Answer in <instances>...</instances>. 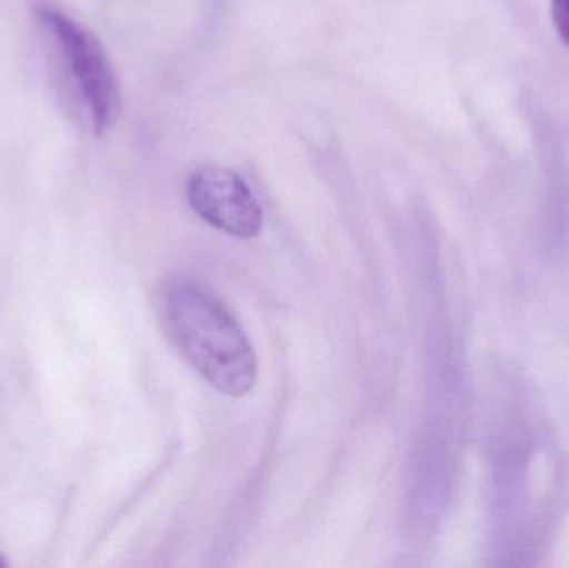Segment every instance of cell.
Listing matches in <instances>:
<instances>
[{"mask_svg":"<svg viewBox=\"0 0 569 568\" xmlns=\"http://www.w3.org/2000/svg\"><path fill=\"white\" fill-rule=\"evenodd\" d=\"M157 313L176 349L210 386L230 397L253 389L256 350L232 310L206 283L186 276L163 280Z\"/></svg>","mask_w":569,"mask_h":568,"instance_id":"6da1fadb","label":"cell"},{"mask_svg":"<svg viewBox=\"0 0 569 568\" xmlns=\"http://www.w3.org/2000/svg\"><path fill=\"white\" fill-rule=\"evenodd\" d=\"M43 30L53 40L77 97L97 136L109 132L120 113V93L112 66L99 40L60 10H40Z\"/></svg>","mask_w":569,"mask_h":568,"instance_id":"7a4b0ae2","label":"cell"},{"mask_svg":"<svg viewBox=\"0 0 569 568\" xmlns=\"http://www.w3.org/2000/svg\"><path fill=\"white\" fill-rule=\"evenodd\" d=\"M187 199L200 219L229 236L253 239L262 232V207L232 170L217 166L193 170L187 180Z\"/></svg>","mask_w":569,"mask_h":568,"instance_id":"3957f363","label":"cell"},{"mask_svg":"<svg viewBox=\"0 0 569 568\" xmlns=\"http://www.w3.org/2000/svg\"><path fill=\"white\" fill-rule=\"evenodd\" d=\"M551 19L558 36L569 47V0H551Z\"/></svg>","mask_w":569,"mask_h":568,"instance_id":"277c9868","label":"cell"}]
</instances>
